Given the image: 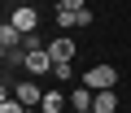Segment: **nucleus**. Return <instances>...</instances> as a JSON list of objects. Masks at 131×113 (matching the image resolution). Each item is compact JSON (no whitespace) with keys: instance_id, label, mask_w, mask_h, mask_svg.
Segmentation results:
<instances>
[{"instance_id":"f8f14e48","label":"nucleus","mask_w":131,"mask_h":113,"mask_svg":"<svg viewBox=\"0 0 131 113\" xmlns=\"http://www.w3.org/2000/svg\"><path fill=\"white\" fill-rule=\"evenodd\" d=\"M0 113H26V104L18 96H5V100H0Z\"/></svg>"},{"instance_id":"4468645a","label":"nucleus","mask_w":131,"mask_h":113,"mask_svg":"<svg viewBox=\"0 0 131 113\" xmlns=\"http://www.w3.org/2000/svg\"><path fill=\"white\" fill-rule=\"evenodd\" d=\"M57 5H61V9H74V13H79V9H88L83 0H57Z\"/></svg>"},{"instance_id":"7ed1b4c3","label":"nucleus","mask_w":131,"mask_h":113,"mask_svg":"<svg viewBox=\"0 0 131 113\" xmlns=\"http://www.w3.org/2000/svg\"><path fill=\"white\" fill-rule=\"evenodd\" d=\"M48 52H52V61H74V56H79V48H74L70 35H57V39L48 44Z\"/></svg>"},{"instance_id":"423d86ee","label":"nucleus","mask_w":131,"mask_h":113,"mask_svg":"<svg viewBox=\"0 0 131 113\" xmlns=\"http://www.w3.org/2000/svg\"><path fill=\"white\" fill-rule=\"evenodd\" d=\"M66 109H70V96H61V91H44L39 113H66Z\"/></svg>"},{"instance_id":"1a4fd4ad","label":"nucleus","mask_w":131,"mask_h":113,"mask_svg":"<svg viewBox=\"0 0 131 113\" xmlns=\"http://www.w3.org/2000/svg\"><path fill=\"white\" fill-rule=\"evenodd\" d=\"M52 22H57L61 31H74V26H79V13H74V9H61V5H57V13H52Z\"/></svg>"},{"instance_id":"ddd939ff","label":"nucleus","mask_w":131,"mask_h":113,"mask_svg":"<svg viewBox=\"0 0 131 113\" xmlns=\"http://www.w3.org/2000/svg\"><path fill=\"white\" fill-rule=\"evenodd\" d=\"M22 48H26V52H39V48H44V44H39V35H35V31H31V35H22Z\"/></svg>"},{"instance_id":"20e7f679","label":"nucleus","mask_w":131,"mask_h":113,"mask_svg":"<svg viewBox=\"0 0 131 113\" xmlns=\"http://www.w3.org/2000/svg\"><path fill=\"white\" fill-rule=\"evenodd\" d=\"M9 22H13L22 35H31V31H35V22H39V13H35L31 5H22V9H13V18H9Z\"/></svg>"},{"instance_id":"9b49d317","label":"nucleus","mask_w":131,"mask_h":113,"mask_svg":"<svg viewBox=\"0 0 131 113\" xmlns=\"http://www.w3.org/2000/svg\"><path fill=\"white\" fill-rule=\"evenodd\" d=\"M52 78H57V83H70V78H74V61H57V65H52Z\"/></svg>"},{"instance_id":"f03ea898","label":"nucleus","mask_w":131,"mask_h":113,"mask_svg":"<svg viewBox=\"0 0 131 113\" xmlns=\"http://www.w3.org/2000/svg\"><path fill=\"white\" fill-rule=\"evenodd\" d=\"M52 52L48 48H39V52H26V74H52Z\"/></svg>"},{"instance_id":"f257e3e1","label":"nucleus","mask_w":131,"mask_h":113,"mask_svg":"<svg viewBox=\"0 0 131 113\" xmlns=\"http://www.w3.org/2000/svg\"><path fill=\"white\" fill-rule=\"evenodd\" d=\"M114 83H118V70H114V65H105V61H101V65H92V70L83 74V87H92V91H109Z\"/></svg>"},{"instance_id":"39448f33","label":"nucleus","mask_w":131,"mask_h":113,"mask_svg":"<svg viewBox=\"0 0 131 113\" xmlns=\"http://www.w3.org/2000/svg\"><path fill=\"white\" fill-rule=\"evenodd\" d=\"M13 96H18V100H22L26 109H35V104H44V91H39L35 83H18V87H13Z\"/></svg>"},{"instance_id":"2eb2a0df","label":"nucleus","mask_w":131,"mask_h":113,"mask_svg":"<svg viewBox=\"0 0 131 113\" xmlns=\"http://www.w3.org/2000/svg\"><path fill=\"white\" fill-rule=\"evenodd\" d=\"M66 113H70V109H66Z\"/></svg>"},{"instance_id":"9d476101","label":"nucleus","mask_w":131,"mask_h":113,"mask_svg":"<svg viewBox=\"0 0 131 113\" xmlns=\"http://www.w3.org/2000/svg\"><path fill=\"white\" fill-rule=\"evenodd\" d=\"M92 109H96V113H114V109H118V96H114V87H109V91H96V104H92Z\"/></svg>"},{"instance_id":"0eeeda50","label":"nucleus","mask_w":131,"mask_h":113,"mask_svg":"<svg viewBox=\"0 0 131 113\" xmlns=\"http://www.w3.org/2000/svg\"><path fill=\"white\" fill-rule=\"evenodd\" d=\"M96 104V91L92 87H83V91H70V113H88Z\"/></svg>"},{"instance_id":"6e6552de","label":"nucleus","mask_w":131,"mask_h":113,"mask_svg":"<svg viewBox=\"0 0 131 113\" xmlns=\"http://www.w3.org/2000/svg\"><path fill=\"white\" fill-rule=\"evenodd\" d=\"M0 48H5V52H9V48H22V31H18L13 22L0 26Z\"/></svg>"}]
</instances>
